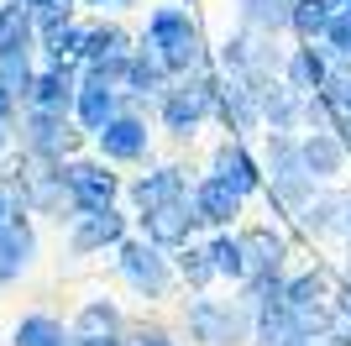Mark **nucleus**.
Returning a JSON list of instances; mask_svg holds the SVG:
<instances>
[{"mask_svg": "<svg viewBox=\"0 0 351 346\" xmlns=\"http://www.w3.org/2000/svg\"><path fill=\"white\" fill-rule=\"evenodd\" d=\"M267 200L283 205V210H304L309 200H315V173H309L304 163V147H299V137H289V131H267Z\"/></svg>", "mask_w": 351, "mask_h": 346, "instance_id": "1", "label": "nucleus"}, {"mask_svg": "<svg viewBox=\"0 0 351 346\" xmlns=\"http://www.w3.org/2000/svg\"><path fill=\"white\" fill-rule=\"evenodd\" d=\"M147 43H152V53L168 63V73H194L199 63H205L199 27H194V16L184 11V5H162V11H152V21H147Z\"/></svg>", "mask_w": 351, "mask_h": 346, "instance_id": "2", "label": "nucleus"}, {"mask_svg": "<svg viewBox=\"0 0 351 346\" xmlns=\"http://www.w3.org/2000/svg\"><path fill=\"white\" fill-rule=\"evenodd\" d=\"M184 320H189V336H194V341H205V346H236V341H247V336H252L257 310H252L247 299H231V304L194 299L189 310H184Z\"/></svg>", "mask_w": 351, "mask_h": 346, "instance_id": "3", "label": "nucleus"}, {"mask_svg": "<svg viewBox=\"0 0 351 346\" xmlns=\"http://www.w3.org/2000/svg\"><path fill=\"white\" fill-rule=\"evenodd\" d=\"M162 252H168V246H158L152 236L121 246V273L132 278V288H142L147 299H162V294L173 288V268H168V257H162Z\"/></svg>", "mask_w": 351, "mask_h": 346, "instance_id": "4", "label": "nucleus"}, {"mask_svg": "<svg viewBox=\"0 0 351 346\" xmlns=\"http://www.w3.org/2000/svg\"><path fill=\"white\" fill-rule=\"evenodd\" d=\"M189 200H194V216H199V226H215V231H226L236 216H241V189L236 184H226L220 173H210V178H199V184L189 189Z\"/></svg>", "mask_w": 351, "mask_h": 346, "instance_id": "5", "label": "nucleus"}, {"mask_svg": "<svg viewBox=\"0 0 351 346\" xmlns=\"http://www.w3.org/2000/svg\"><path fill=\"white\" fill-rule=\"evenodd\" d=\"M194 226H199L194 200H168V205H158V210H142V231L158 246H189Z\"/></svg>", "mask_w": 351, "mask_h": 346, "instance_id": "6", "label": "nucleus"}, {"mask_svg": "<svg viewBox=\"0 0 351 346\" xmlns=\"http://www.w3.org/2000/svg\"><path fill=\"white\" fill-rule=\"evenodd\" d=\"M63 184H69L79 210H105V205L116 200V173H105L100 163H73V168H63Z\"/></svg>", "mask_w": 351, "mask_h": 346, "instance_id": "7", "label": "nucleus"}, {"mask_svg": "<svg viewBox=\"0 0 351 346\" xmlns=\"http://www.w3.org/2000/svg\"><path fill=\"white\" fill-rule=\"evenodd\" d=\"M100 152L110 163L147 158V121H136V115H116V121H105V126H100Z\"/></svg>", "mask_w": 351, "mask_h": 346, "instance_id": "8", "label": "nucleus"}, {"mask_svg": "<svg viewBox=\"0 0 351 346\" xmlns=\"http://www.w3.org/2000/svg\"><path fill=\"white\" fill-rule=\"evenodd\" d=\"M210 173H220L226 184H236L241 194H257V189H267L263 168H257V158H252L247 147H241V137L226 147H215V163H210Z\"/></svg>", "mask_w": 351, "mask_h": 346, "instance_id": "9", "label": "nucleus"}, {"mask_svg": "<svg viewBox=\"0 0 351 346\" xmlns=\"http://www.w3.org/2000/svg\"><path fill=\"white\" fill-rule=\"evenodd\" d=\"M283 79H289L299 95H315V89H325V79H330V53H325V43L293 47L289 63H283Z\"/></svg>", "mask_w": 351, "mask_h": 346, "instance_id": "10", "label": "nucleus"}, {"mask_svg": "<svg viewBox=\"0 0 351 346\" xmlns=\"http://www.w3.org/2000/svg\"><path fill=\"white\" fill-rule=\"evenodd\" d=\"M252 341L257 346H304V325L293 315V304H263L257 310V325H252Z\"/></svg>", "mask_w": 351, "mask_h": 346, "instance_id": "11", "label": "nucleus"}, {"mask_svg": "<svg viewBox=\"0 0 351 346\" xmlns=\"http://www.w3.org/2000/svg\"><path fill=\"white\" fill-rule=\"evenodd\" d=\"M299 147H304V163H309V173H315V178H336V173L346 168V158H351L336 126H315Z\"/></svg>", "mask_w": 351, "mask_h": 346, "instance_id": "12", "label": "nucleus"}, {"mask_svg": "<svg viewBox=\"0 0 351 346\" xmlns=\"http://www.w3.org/2000/svg\"><path fill=\"white\" fill-rule=\"evenodd\" d=\"M304 105H309V95H299L289 79L283 84H263V121L273 131H293L304 121Z\"/></svg>", "mask_w": 351, "mask_h": 346, "instance_id": "13", "label": "nucleus"}, {"mask_svg": "<svg viewBox=\"0 0 351 346\" xmlns=\"http://www.w3.org/2000/svg\"><path fill=\"white\" fill-rule=\"evenodd\" d=\"M126 236V216H116L110 205L105 210H84L79 226H73V252H95V246H110Z\"/></svg>", "mask_w": 351, "mask_h": 346, "instance_id": "14", "label": "nucleus"}, {"mask_svg": "<svg viewBox=\"0 0 351 346\" xmlns=\"http://www.w3.org/2000/svg\"><path fill=\"white\" fill-rule=\"evenodd\" d=\"M132 200L142 210H158L168 200H189V178H184V168H158V173H147V178L132 184Z\"/></svg>", "mask_w": 351, "mask_h": 346, "instance_id": "15", "label": "nucleus"}, {"mask_svg": "<svg viewBox=\"0 0 351 346\" xmlns=\"http://www.w3.org/2000/svg\"><path fill=\"white\" fill-rule=\"evenodd\" d=\"M241 246H247V268H252V273L283 268V257H289V242H283L278 231H267V226H257V231H241ZM252 273H247V278H252Z\"/></svg>", "mask_w": 351, "mask_h": 346, "instance_id": "16", "label": "nucleus"}, {"mask_svg": "<svg viewBox=\"0 0 351 346\" xmlns=\"http://www.w3.org/2000/svg\"><path fill=\"white\" fill-rule=\"evenodd\" d=\"M336 0H293V16L289 27L299 32V43H325V27L336 21Z\"/></svg>", "mask_w": 351, "mask_h": 346, "instance_id": "17", "label": "nucleus"}, {"mask_svg": "<svg viewBox=\"0 0 351 346\" xmlns=\"http://www.w3.org/2000/svg\"><path fill=\"white\" fill-rule=\"evenodd\" d=\"M210 262H215L220 278H231V284H247V246H241V236H231V231H220L215 242H210Z\"/></svg>", "mask_w": 351, "mask_h": 346, "instance_id": "18", "label": "nucleus"}, {"mask_svg": "<svg viewBox=\"0 0 351 346\" xmlns=\"http://www.w3.org/2000/svg\"><path fill=\"white\" fill-rule=\"evenodd\" d=\"M79 121L89 131H100L105 121H116V89L110 84H84L79 89Z\"/></svg>", "mask_w": 351, "mask_h": 346, "instance_id": "19", "label": "nucleus"}, {"mask_svg": "<svg viewBox=\"0 0 351 346\" xmlns=\"http://www.w3.org/2000/svg\"><path fill=\"white\" fill-rule=\"evenodd\" d=\"M341 200H346V194H320V200H309L304 210H299V226H304L309 236H330V231H341Z\"/></svg>", "mask_w": 351, "mask_h": 346, "instance_id": "20", "label": "nucleus"}, {"mask_svg": "<svg viewBox=\"0 0 351 346\" xmlns=\"http://www.w3.org/2000/svg\"><path fill=\"white\" fill-rule=\"evenodd\" d=\"M330 299V284H325V273L320 268H309V273H293L289 278V288H283V304H325Z\"/></svg>", "mask_w": 351, "mask_h": 346, "instance_id": "21", "label": "nucleus"}, {"mask_svg": "<svg viewBox=\"0 0 351 346\" xmlns=\"http://www.w3.org/2000/svg\"><path fill=\"white\" fill-rule=\"evenodd\" d=\"M73 331L79 336H116L121 331V310L110 299H95V304H84V315H79Z\"/></svg>", "mask_w": 351, "mask_h": 346, "instance_id": "22", "label": "nucleus"}, {"mask_svg": "<svg viewBox=\"0 0 351 346\" xmlns=\"http://www.w3.org/2000/svg\"><path fill=\"white\" fill-rule=\"evenodd\" d=\"M27 32H32V11H27V5H5V11H0V58L21 53Z\"/></svg>", "mask_w": 351, "mask_h": 346, "instance_id": "23", "label": "nucleus"}, {"mask_svg": "<svg viewBox=\"0 0 351 346\" xmlns=\"http://www.w3.org/2000/svg\"><path fill=\"white\" fill-rule=\"evenodd\" d=\"M178 273H184V284L189 288H205L215 284V262H210V246H184V257H178Z\"/></svg>", "mask_w": 351, "mask_h": 346, "instance_id": "24", "label": "nucleus"}, {"mask_svg": "<svg viewBox=\"0 0 351 346\" xmlns=\"http://www.w3.org/2000/svg\"><path fill=\"white\" fill-rule=\"evenodd\" d=\"M16 346H69V341H63V325H58V320L32 315V320H21V331H16Z\"/></svg>", "mask_w": 351, "mask_h": 346, "instance_id": "25", "label": "nucleus"}, {"mask_svg": "<svg viewBox=\"0 0 351 346\" xmlns=\"http://www.w3.org/2000/svg\"><path fill=\"white\" fill-rule=\"evenodd\" d=\"M325 53L351 63V11H336V21L325 27Z\"/></svg>", "mask_w": 351, "mask_h": 346, "instance_id": "26", "label": "nucleus"}, {"mask_svg": "<svg viewBox=\"0 0 351 346\" xmlns=\"http://www.w3.org/2000/svg\"><path fill=\"white\" fill-rule=\"evenodd\" d=\"M320 341H330V346H351V315H341V310H336V320H330V331H325Z\"/></svg>", "mask_w": 351, "mask_h": 346, "instance_id": "27", "label": "nucleus"}, {"mask_svg": "<svg viewBox=\"0 0 351 346\" xmlns=\"http://www.w3.org/2000/svg\"><path fill=\"white\" fill-rule=\"evenodd\" d=\"M69 346H121V341H116V336H73Z\"/></svg>", "mask_w": 351, "mask_h": 346, "instance_id": "28", "label": "nucleus"}, {"mask_svg": "<svg viewBox=\"0 0 351 346\" xmlns=\"http://www.w3.org/2000/svg\"><path fill=\"white\" fill-rule=\"evenodd\" d=\"M136 346H173V341H168L162 331H142V336H136Z\"/></svg>", "mask_w": 351, "mask_h": 346, "instance_id": "29", "label": "nucleus"}, {"mask_svg": "<svg viewBox=\"0 0 351 346\" xmlns=\"http://www.w3.org/2000/svg\"><path fill=\"white\" fill-rule=\"evenodd\" d=\"M341 236H351V194L341 200Z\"/></svg>", "mask_w": 351, "mask_h": 346, "instance_id": "30", "label": "nucleus"}, {"mask_svg": "<svg viewBox=\"0 0 351 346\" xmlns=\"http://www.w3.org/2000/svg\"><path fill=\"white\" fill-rule=\"evenodd\" d=\"M336 310H341V315H351V284H346V288L336 294Z\"/></svg>", "mask_w": 351, "mask_h": 346, "instance_id": "31", "label": "nucleus"}, {"mask_svg": "<svg viewBox=\"0 0 351 346\" xmlns=\"http://www.w3.org/2000/svg\"><path fill=\"white\" fill-rule=\"evenodd\" d=\"M336 131H341V142H346V152H351V115H341V121H336Z\"/></svg>", "mask_w": 351, "mask_h": 346, "instance_id": "32", "label": "nucleus"}, {"mask_svg": "<svg viewBox=\"0 0 351 346\" xmlns=\"http://www.w3.org/2000/svg\"><path fill=\"white\" fill-rule=\"evenodd\" d=\"M304 346H330V341H304Z\"/></svg>", "mask_w": 351, "mask_h": 346, "instance_id": "33", "label": "nucleus"}, {"mask_svg": "<svg viewBox=\"0 0 351 346\" xmlns=\"http://www.w3.org/2000/svg\"><path fill=\"white\" fill-rule=\"evenodd\" d=\"M341 11H351V0H346V5H341Z\"/></svg>", "mask_w": 351, "mask_h": 346, "instance_id": "34", "label": "nucleus"}, {"mask_svg": "<svg viewBox=\"0 0 351 346\" xmlns=\"http://www.w3.org/2000/svg\"><path fill=\"white\" fill-rule=\"evenodd\" d=\"M0 216H5V210H0Z\"/></svg>", "mask_w": 351, "mask_h": 346, "instance_id": "35", "label": "nucleus"}]
</instances>
